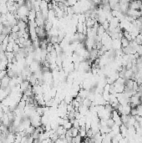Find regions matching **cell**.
Here are the masks:
<instances>
[{"mask_svg": "<svg viewBox=\"0 0 142 143\" xmlns=\"http://www.w3.org/2000/svg\"><path fill=\"white\" fill-rule=\"evenodd\" d=\"M130 102H132V103L135 104L136 105H140V104H141V100H140V96L136 95L135 94V95H133L132 96H130Z\"/></svg>", "mask_w": 142, "mask_h": 143, "instance_id": "obj_4", "label": "cell"}, {"mask_svg": "<svg viewBox=\"0 0 142 143\" xmlns=\"http://www.w3.org/2000/svg\"><path fill=\"white\" fill-rule=\"evenodd\" d=\"M130 115H138V110H137V107H135V108H131V111H130Z\"/></svg>", "mask_w": 142, "mask_h": 143, "instance_id": "obj_21", "label": "cell"}, {"mask_svg": "<svg viewBox=\"0 0 142 143\" xmlns=\"http://www.w3.org/2000/svg\"><path fill=\"white\" fill-rule=\"evenodd\" d=\"M50 43H52L53 44L59 43V36H50Z\"/></svg>", "mask_w": 142, "mask_h": 143, "instance_id": "obj_16", "label": "cell"}, {"mask_svg": "<svg viewBox=\"0 0 142 143\" xmlns=\"http://www.w3.org/2000/svg\"><path fill=\"white\" fill-rule=\"evenodd\" d=\"M71 132H72V136H76L77 135H79V128H76V127L72 126L70 128Z\"/></svg>", "mask_w": 142, "mask_h": 143, "instance_id": "obj_18", "label": "cell"}, {"mask_svg": "<svg viewBox=\"0 0 142 143\" xmlns=\"http://www.w3.org/2000/svg\"><path fill=\"white\" fill-rule=\"evenodd\" d=\"M27 23H26V22H24V21H23L22 19H19V20H18V23H17V24L19 25V29H20V30H25V29H26L27 27H28Z\"/></svg>", "mask_w": 142, "mask_h": 143, "instance_id": "obj_5", "label": "cell"}, {"mask_svg": "<svg viewBox=\"0 0 142 143\" xmlns=\"http://www.w3.org/2000/svg\"><path fill=\"white\" fill-rule=\"evenodd\" d=\"M44 9H48V2H46L45 0H41V2H40V10H44Z\"/></svg>", "mask_w": 142, "mask_h": 143, "instance_id": "obj_12", "label": "cell"}, {"mask_svg": "<svg viewBox=\"0 0 142 143\" xmlns=\"http://www.w3.org/2000/svg\"><path fill=\"white\" fill-rule=\"evenodd\" d=\"M81 142H82V137L79 135H77L76 136L72 137V142L73 143H79Z\"/></svg>", "mask_w": 142, "mask_h": 143, "instance_id": "obj_13", "label": "cell"}, {"mask_svg": "<svg viewBox=\"0 0 142 143\" xmlns=\"http://www.w3.org/2000/svg\"><path fill=\"white\" fill-rule=\"evenodd\" d=\"M5 75H7V70H1V71H0V80H1L2 78L4 77Z\"/></svg>", "mask_w": 142, "mask_h": 143, "instance_id": "obj_23", "label": "cell"}, {"mask_svg": "<svg viewBox=\"0 0 142 143\" xmlns=\"http://www.w3.org/2000/svg\"><path fill=\"white\" fill-rule=\"evenodd\" d=\"M114 124H115V123H114V121L113 120L111 117L106 120V125H107V126L110 127V128H112V126H114Z\"/></svg>", "mask_w": 142, "mask_h": 143, "instance_id": "obj_15", "label": "cell"}, {"mask_svg": "<svg viewBox=\"0 0 142 143\" xmlns=\"http://www.w3.org/2000/svg\"><path fill=\"white\" fill-rule=\"evenodd\" d=\"M56 133H57L59 136H61V135H64V134H65L66 132H67V130L63 126H59V127H58V129L55 131Z\"/></svg>", "mask_w": 142, "mask_h": 143, "instance_id": "obj_8", "label": "cell"}, {"mask_svg": "<svg viewBox=\"0 0 142 143\" xmlns=\"http://www.w3.org/2000/svg\"><path fill=\"white\" fill-rule=\"evenodd\" d=\"M52 28H53V22L48 20V19L45 20V23H44V29H45L46 31H48Z\"/></svg>", "mask_w": 142, "mask_h": 143, "instance_id": "obj_9", "label": "cell"}, {"mask_svg": "<svg viewBox=\"0 0 142 143\" xmlns=\"http://www.w3.org/2000/svg\"><path fill=\"white\" fill-rule=\"evenodd\" d=\"M138 1H141L142 2V0H138Z\"/></svg>", "mask_w": 142, "mask_h": 143, "instance_id": "obj_30", "label": "cell"}, {"mask_svg": "<svg viewBox=\"0 0 142 143\" xmlns=\"http://www.w3.org/2000/svg\"><path fill=\"white\" fill-rule=\"evenodd\" d=\"M120 42H121V46H122V48H124V47L129 46V44H130V41L128 40L127 39H126L124 36H123L121 39H120Z\"/></svg>", "mask_w": 142, "mask_h": 143, "instance_id": "obj_11", "label": "cell"}, {"mask_svg": "<svg viewBox=\"0 0 142 143\" xmlns=\"http://www.w3.org/2000/svg\"><path fill=\"white\" fill-rule=\"evenodd\" d=\"M101 25L103 26V28H104V29H105V31L108 29L109 28H110V22H109L108 20H105L104 23H101Z\"/></svg>", "mask_w": 142, "mask_h": 143, "instance_id": "obj_19", "label": "cell"}, {"mask_svg": "<svg viewBox=\"0 0 142 143\" xmlns=\"http://www.w3.org/2000/svg\"><path fill=\"white\" fill-rule=\"evenodd\" d=\"M3 24L0 23V34H3Z\"/></svg>", "mask_w": 142, "mask_h": 143, "instance_id": "obj_29", "label": "cell"}, {"mask_svg": "<svg viewBox=\"0 0 142 143\" xmlns=\"http://www.w3.org/2000/svg\"><path fill=\"white\" fill-rule=\"evenodd\" d=\"M9 12L8 6L6 3H0V13H7Z\"/></svg>", "mask_w": 142, "mask_h": 143, "instance_id": "obj_6", "label": "cell"}, {"mask_svg": "<svg viewBox=\"0 0 142 143\" xmlns=\"http://www.w3.org/2000/svg\"><path fill=\"white\" fill-rule=\"evenodd\" d=\"M30 85H30L29 81H28V80H24V81L20 84V91L24 93V92L26 91V90L28 89Z\"/></svg>", "mask_w": 142, "mask_h": 143, "instance_id": "obj_3", "label": "cell"}, {"mask_svg": "<svg viewBox=\"0 0 142 143\" xmlns=\"http://www.w3.org/2000/svg\"><path fill=\"white\" fill-rule=\"evenodd\" d=\"M28 17V20H35V19H36V11L34 10V9H30Z\"/></svg>", "mask_w": 142, "mask_h": 143, "instance_id": "obj_7", "label": "cell"}, {"mask_svg": "<svg viewBox=\"0 0 142 143\" xmlns=\"http://www.w3.org/2000/svg\"><path fill=\"white\" fill-rule=\"evenodd\" d=\"M9 81H10V77L7 74V75H5L4 77L0 80V87L3 88V89L7 88L9 85Z\"/></svg>", "mask_w": 142, "mask_h": 143, "instance_id": "obj_1", "label": "cell"}, {"mask_svg": "<svg viewBox=\"0 0 142 143\" xmlns=\"http://www.w3.org/2000/svg\"><path fill=\"white\" fill-rule=\"evenodd\" d=\"M110 84L106 83L105 85H104V91H110Z\"/></svg>", "mask_w": 142, "mask_h": 143, "instance_id": "obj_25", "label": "cell"}, {"mask_svg": "<svg viewBox=\"0 0 142 143\" xmlns=\"http://www.w3.org/2000/svg\"><path fill=\"white\" fill-rule=\"evenodd\" d=\"M84 24L83 23H78L76 24V31L78 33H83Z\"/></svg>", "mask_w": 142, "mask_h": 143, "instance_id": "obj_14", "label": "cell"}, {"mask_svg": "<svg viewBox=\"0 0 142 143\" xmlns=\"http://www.w3.org/2000/svg\"><path fill=\"white\" fill-rule=\"evenodd\" d=\"M19 49H20V47H19V44H16V43H14V44H13V53H14V54L18 53Z\"/></svg>", "mask_w": 142, "mask_h": 143, "instance_id": "obj_20", "label": "cell"}, {"mask_svg": "<svg viewBox=\"0 0 142 143\" xmlns=\"http://www.w3.org/2000/svg\"><path fill=\"white\" fill-rule=\"evenodd\" d=\"M132 66H133V64H132V62L128 61L127 64H126V66H125V68H126V70H131Z\"/></svg>", "mask_w": 142, "mask_h": 143, "instance_id": "obj_26", "label": "cell"}, {"mask_svg": "<svg viewBox=\"0 0 142 143\" xmlns=\"http://www.w3.org/2000/svg\"><path fill=\"white\" fill-rule=\"evenodd\" d=\"M121 42H120V39H116V40H112V49L115 50H121Z\"/></svg>", "mask_w": 142, "mask_h": 143, "instance_id": "obj_2", "label": "cell"}, {"mask_svg": "<svg viewBox=\"0 0 142 143\" xmlns=\"http://www.w3.org/2000/svg\"><path fill=\"white\" fill-rule=\"evenodd\" d=\"M73 126L74 127H76V128H79V120H77V119H75V121H74V122H73Z\"/></svg>", "mask_w": 142, "mask_h": 143, "instance_id": "obj_24", "label": "cell"}, {"mask_svg": "<svg viewBox=\"0 0 142 143\" xmlns=\"http://www.w3.org/2000/svg\"><path fill=\"white\" fill-rule=\"evenodd\" d=\"M133 71L131 70H126L125 72H124V79L125 80H129V79H132V76H133Z\"/></svg>", "mask_w": 142, "mask_h": 143, "instance_id": "obj_10", "label": "cell"}, {"mask_svg": "<svg viewBox=\"0 0 142 143\" xmlns=\"http://www.w3.org/2000/svg\"><path fill=\"white\" fill-rule=\"evenodd\" d=\"M19 30H20V29H19V27L18 24H15V25H13V26H12V32L18 33Z\"/></svg>", "mask_w": 142, "mask_h": 143, "instance_id": "obj_22", "label": "cell"}, {"mask_svg": "<svg viewBox=\"0 0 142 143\" xmlns=\"http://www.w3.org/2000/svg\"><path fill=\"white\" fill-rule=\"evenodd\" d=\"M25 106H26V101H23V100H21V101L18 103V108L19 109L24 110Z\"/></svg>", "mask_w": 142, "mask_h": 143, "instance_id": "obj_17", "label": "cell"}, {"mask_svg": "<svg viewBox=\"0 0 142 143\" xmlns=\"http://www.w3.org/2000/svg\"><path fill=\"white\" fill-rule=\"evenodd\" d=\"M6 37V35H4V34H0V45H1L2 44H3V40H4V38Z\"/></svg>", "mask_w": 142, "mask_h": 143, "instance_id": "obj_27", "label": "cell"}, {"mask_svg": "<svg viewBox=\"0 0 142 143\" xmlns=\"http://www.w3.org/2000/svg\"><path fill=\"white\" fill-rule=\"evenodd\" d=\"M130 2V0H119L120 4H122V3H129Z\"/></svg>", "mask_w": 142, "mask_h": 143, "instance_id": "obj_28", "label": "cell"}]
</instances>
